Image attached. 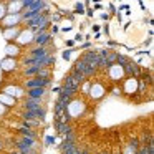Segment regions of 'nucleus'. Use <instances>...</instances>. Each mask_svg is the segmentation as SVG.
<instances>
[{
	"label": "nucleus",
	"mask_w": 154,
	"mask_h": 154,
	"mask_svg": "<svg viewBox=\"0 0 154 154\" xmlns=\"http://www.w3.org/2000/svg\"><path fill=\"white\" fill-rule=\"evenodd\" d=\"M71 70L76 71V73H80V75H83L86 80H88V78H91L94 73H96V70H94V68L88 66V65L83 63L81 60H76V61H75V65H73V68H71Z\"/></svg>",
	"instance_id": "1"
},
{
	"label": "nucleus",
	"mask_w": 154,
	"mask_h": 154,
	"mask_svg": "<svg viewBox=\"0 0 154 154\" xmlns=\"http://www.w3.org/2000/svg\"><path fill=\"white\" fill-rule=\"evenodd\" d=\"M23 109L25 111H33V113H42V111H47V108L43 106V101L42 100L27 98V100L23 101Z\"/></svg>",
	"instance_id": "2"
},
{
	"label": "nucleus",
	"mask_w": 154,
	"mask_h": 154,
	"mask_svg": "<svg viewBox=\"0 0 154 154\" xmlns=\"http://www.w3.org/2000/svg\"><path fill=\"white\" fill-rule=\"evenodd\" d=\"M80 60L83 61V63H86L88 66H91V68H94V70H98V60H100V57H98V51H94V50L85 51V53L81 55Z\"/></svg>",
	"instance_id": "3"
},
{
	"label": "nucleus",
	"mask_w": 154,
	"mask_h": 154,
	"mask_svg": "<svg viewBox=\"0 0 154 154\" xmlns=\"http://www.w3.org/2000/svg\"><path fill=\"white\" fill-rule=\"evenodd\" d=\"M50 83H51L50 80H42V78H38V76H33V78L25 81V88H27V90H35V88H45V90H47V88L50 86Z\"/></svg>",
	"instance_id": "4"
},
{
	"label": "nucleus",
	"mask_w": 154,
	"mask_h": 154,
	"mask_svg": "<svg viewBox=\"0 0 154 154\" xmlns=\"http://www.w3.org/2000/svg\"><path fill=\"white\" fill-rule=\"evenodd\" d=\"M0 22H2V25H4V30L5 28H14L22 22V15L20 14H7Z\"/></svg>",
	"instance_id": "5"
},
{
	"label": "nucleus",
	"mask_w": 154,
	"mask_h": 154,
	"mask_svg": "<svg viewBox=\"0 0 154 154\" xmlns=\"http://www.w3.org/2000/svg\"><path fill=\"white\" fill-rule=\"evenodd\" d=\"M33 37H35V33L32 30H20V33H18V37L15 38V45H28V43H32L33 42Z\"/></svg>",
	"instance_id": "6"
},
{
	"label": "nucleus",
	"mask_w": 154,
	"mask_h": 154,
	"mask_svg": "<svg viewBox=\"0 0 154 154\" xmlns=\"http://www.w3.org/2000/svg\"><path fill=\"white\" fill-rule=\"evenodd\" d=\"M50 40H51V33L48 30L38 32V33H35V37H33V43L37 45V47H47V45L50 43Z\"/></svg>",
	"instance_id": "7"
},
{
	"label": "nucleus",
	"mask_w": 154,
	"mask_h": 154,
	"mask_svg": "<svg viewBox=\"0 0 154 154\" xmlns=\"http://www.w3.org/2000/svg\"><path fill=\"white\" fill-rule=\"evenodd\" d=\"M90 96L93 98V100H100V98L104 96V93H106V90H104V86L101 83H98V81H91V86H90Z\"/></svg>",
	"instance_id": "8"
},
{
	"label": "nucleus",
	"mask_w": 154,
	"mask_h": 154,
	"mask_svg": "<svg viewBox=\"0 0 154 154\" xmlns=\"http://www.w3.org/2000/svg\"><path fill=\"white\" fill-rule=\"evenodd\" d=\"M48 55H50V51H48L47 47H35L33 50L30 51V60H35V61H42L43 58H47Z\"/></svg>",
	"instance_id": "9"
},
{
	"label": "nucleus",
	"mask_w": 154,
	"mask_h": 154,
	"mask_svg": "<svg viewBox=\"0 0 154 154\" xmlns=\"http://www.w3.org/2000/svg\"><path fill=\"white\" fill-rule=\"evenodd\" d=\"M123 71H124L126 75H129V78H137L143 70H141V66H139L137 63H133V61L129 60V61H128V63L123 66Z\"/></svg>",
	"instance_id": "10"
},
{
	"label": "nucleus",
	"mask_w": 154,
	"mask_h": 154,
	"mask_svg": "<svg viewBox=\"0 0 154 154\" xmlns=\"http://www.w3.org/2000/svg\"><path fill=\"white\" fill-rule=\"evenodd\" d=\"M4 94H8L10 98H14L17 101V98H22L25 94V91H23V88L17 86V85H8V86L4 88Z\"/></svg>",
	"instance_id": "11"
},
{
	"label": "nucleus",
	"mask_w": 154,
	"mask_h": 154,
	"mask_svg": "<svg viewBox=\"0 0 154 154\" xmlns=\"http://www.w3.org/2000/svg\"><path fill=\"white\" fill-rule=\"evenodd\" d=\"M27 98H32V100H42L43 101V98L48 94V91L45 90V88H35V90H27Z\"/></svg>",
	"instance_id": "12"
},
{
	"label": "nucleus",
	"mask_w": 154,
	"mask_h": 154,
	"mask_svg": "<svg viewBox=\"0 0 154 154\" xmlns=\"http://www.w3.org/2000/svg\"><path fill=\"white\" fill-rule=\"evenodd\" d=\"M58 147H60L61 154H76L78 151H80V147H78L76 143H65V141Z\"/></svg>",
	"instance_id": "13"
},
{
	"label": "nucleus",
	"mask_w": 154,
	"mask_h": 154,
	"mask_svg": "<svg viewBox=\"0 0 154 154\" xmlns=\"http://www.w3.org/2000/svg\"><path fill=\"white\" fill-rule=\"evenodd\" d=\"M63 86H66V88H70V90H73V91H80V88H81V83L76 80V78H73L71 75H66L65 76V81H63Z\"/></svg>",
	"instance_id": "14"
},
{
	"label": "nucleus",
	"mask_w": 154,
	"mask_h": 154,
	"mask_svg": "<svg viewBox=\"0 0 154 154\" xmlns=\"http://www.w3.org/2000/svg\"><path fill=\"white\" fill-rule=\"evenodd\" d=\"M108 73H109V78H111V80L116 83V81H119V78L124 75V71H123V68H121V66H118V65L114 63V65H111V66L108 68Z\"/></svg>",
	"instance_id": "15"
},
{
	"label": "nucleus",
	"mask_w": 154,
	"mask_h": 154,
	"mask_svg": "<svg viewBox=\"0 0 154 154\" xmlns=\"http://www.w3.org/2000/svg\"><path fill=\"white\" fill-rule=\"evenodd\" d=\"M0 68L4 71H15L17 70V60L14 58H4L0 61Z\"/></svg>",
	"instance_id": "16"
},
{
	"label": "nucleus",
	"mask_w": 154,
	"mask_h": 154,
	"mask_svg": "<svg viewBox=\"0 0 154 154\" xmlns=\"http://www.w3.org/2000/svg\"><path fill=\"white\" fill-rule=\"evenodd\" d=\"M124 86H126L124 93H128V94L137 93V80H136V78H126V81H124Z\"/></svg>",
	"instance_id": "17"
},
{
	"label": "nucleus",
	"mask_w": 154,
	"mask_h": 154,
	"mask_svg": "<svg viewBox=\"0 0 154 154\" xmlns=\"http://www.w3.org/2000/svg\"><path fill=\"white\" fill-rule=\"evenodd\" d=\"M20 30H22V28H18V27H14V28H5V30H4V37H5V40H7L8 43H12V40L15 42V38L18 37Z\"/></svg>",
	"instance_id": "18"
},
{
	"label": "nucleus",
	"mask_w": 154,
	"mask_h": 154,
	"mask_svg": "<svg viewBox=\"0 0 154 154\" xmlns=\"http://www.w3.org/2000/svg\"><path fill=\"white\" fill-rule=\"evenodd\" d=\"M55 129H57V133L60 134L61 137L70 134V133H73V129H71V126L68 123H55Z\"/></svg>",
	"instance_id": "19"
},
{
	"label": "nucleus",
	"mask_w": 154,
	"mask_h": 154,
	"mask_svg": "<svg viewBox=\"0 0 154 154\" xmlns=\"http://www.w3.org/2000/svg\"><path fill=\"white\" fill-rule=\"evenodd\" d=\"M5 53H7V58H17L18 55H20V47L15 43H8L7 48H5Z\"/></svg>",
	"instance_id": "20"
},
{
	"label": "nucleus",
	"mask_w": 154,
	"mask_h": 154,
	"mask_svg": "<svg viewBox=\"0 0 154 154\" xmlns=\"http://www.w3.org/2000/svg\"><path fill=\"white\" fill-rule=\"evenodd\" d=\"M18 133H20L22 137H28V139H35V141H37V131H35V129H30V128L20 126Z\"/></svg>",
	"instance_id": "21"
},
{
	"label": "nucleus",
	"mask_w": 154,
	"mask_h": 154,
	"mask_svg": "<svg viewBox=\"0 0 154 154\" xmlns=\"http://www.w3.org/2000/svg\"><path fill=\"white\" fill-rule=\"evenodd\" d=\"M23 10V2H14L7 5V14H22Z\"/></svg>",
	"instance_id": "22"
},
{
	"label": "nucleus",
	"mask_w": 154,
	"mask_h": 154,
	"mask_svg": "<svg viewBox=\"0 0 154 154\" xmlns=\"http://www.w3.org/2000/svg\"><path fill=\"white\" fill-rule=\"evenodd\" d=\"M139 147H141V146H139V141H137V139H133L129 144H128V147H126V151H124V154H136Z\"/></svg>",
	"instance_id": "23"
},
{
	"label": "nucleus",
	"mask_w": 154,
	"mask_h": 154,
	"mask_svg": "<svg viewBox=\"0 0 154 154\" xmlns=\"http://www.w3.org/2000/svg\"><path fill=\"white\" fill-rule=\"evenodd\" d=\"M0 103H2V104H4V103H7L8 106H15V103H17V101H15L14 98H10L8 94L0 93Z\"/></svg>",
	"instance_id": "24"
},
{
	"label": "nucleus",
	"mask_w": 154,
	"mask_h": 154,
	"mask_svg": "<svg viewBox=\"0 0 154 154\" xmlns=\"http://www.w3.org/2000/svg\"><path fill=\"white\" fill-rule=\"evenodd\" d=\"M128 61H129V58H128L126 55H123V53H118V57H116V65H118V66H121V68H123L124 65L128 63Z\"/></svg>",
	"instance_id": "25"
},
{
	"label": "nucleus",
	"mask_w": 154,
	"mask_h": 154,
	"mask_svg": "<svg viewBox=\"0 0 154 154\" xmlns=\"http://www.w3.org/2000/svg\"><path fill=\"white\" fill-rule=\"evenodd\" d=\"M63 141H65V143H76V134H75V133L66 134V136H63Z\"/></svg>",
	"instance_id": "26"
},
{
	"label": "nucleus",
	"mask_w": 154,
	"mask_h": 154,
	"mask_svg": "<svg viewBox=\"0 0 154 154\" xmlns=\"http://www.w3.org/2000/svg\"><path fill=\"white\" fill-rule=\"evenodd\" d=\"M7 15V5L5 4H0V20Z\"/></svg>",
	"instance_id": "27"
},
{
	"label": "nucleus",
	"mask_w": 154,
	"mask_h": 154,
	"mask_svg": "<svg viewBox=\"0 0 154 154\" xmlns=\"http://www.w3.org/2000/svg\"><path fill=\"white\" fill-rule=\"evenodd\" d=\"M57 143V139H55V136H48L47 141H45V146H51V144Z\"/></svg>",
	"instance_id": "28"
},
{
	"label": "nucleus",
	"mask_w": 154,
	"mask_h": 154,
	"mask_svg": "<svg viewBox=\"0 0 154 154\" xmlns=\"http://www.w3.org/2000/svg\"><path fill=\"white\" fill-rule=\"evenodd\" d=\"M71 53H73V51H71V50H65V51H63V58H65V60H68Z\"/></svg>",
	"instance_id": "29"
},
{
	"label": "nucleus",
	"mask_w": 154,
	"mask_h": 154,
	"mask_svg": "<svg viewBox=\"0 0 154 154\" xmlns=\"http://www.w3.org/2000/svg\"><path fill=\"white\" fill-rule=\"evenodd\" d=\"M113 94H114V96H119V94H121V88L114 86V88H113Z\"/></svg>",
	"instance_id": "30"
},
{
	"label": "nucleus",
	"mask_w": 154,
	"mask_h": 154,
	"mask_svg": "<svg viewBox=\"0 0 154 154\" xmlns=\"http://www.w3.org/2000/svg\"><path fill=\"white\" fill-rule=\"evenodd\" d=\"M5 113H7V106L0 103V114H5Z\"/></svg>",
	"instance_id": "31"
},
{
	"label": "nucleus",
	"mask_w": 154,
	"mask_h": 154,
	"mask_svg": "<svg viewBox=\"0 0 154 154\" xmlns=\"http://www.w3.org/2000/svg\"><path fill=\"white\" fill-rule=\"evenodd\" d=\"M76 12H80V14H83V5H81V4H76Z\"/></svg>",
	"instance_id": "32"
},
{
	"label": "nucleus",
	"mask_w": 154,
	"mask_h": 154,
	"mask_svg": "<svg viewBox=\"0 0 154 154\" xmlns=\"http://www.w3.org/2000/svg\"><path fill=\"white\" fill-rule=\"evenodd\" d=\"M57 32H58V25H53V27H51V32H50V33H57Z\"/></svg>",
	"instance_id": "33"
},
{
	"label": "nucleus",
	"mask_w": 154,
	"mask_h": 154,
	"mask_svg": "<svg viewBox=\"0 0 154 154\" xmlns=\"http://www.w3.org/2000/svg\"><path fill=\"white\" fill-rule=\"evenodd\" d=\"M73 42H83V35H76V38Z\"/></svg>",
	"instance_id": "34"
},
{
	"label": "nucleus",
	"mask_w": 154,
	"mask_h": 154,
	"mask_svg": "<svg viewBox=\"0 0 154 154\" xmlns=\"http://www.w3.org/2000/svg\"><path fill=\"white\" fill-rule=\"evenodd\" d=\"M76 154H88V151H86V149H80Z\"/></svg>",
	"instance_id": "35"
},
{
	"label": "nucleus",
	"mask_w": 154,
	"mask_h": 154,
	"mask_svg": "<svg viewBox=\"0 0 154 154\" xmlns=\"http://www.w3.org/2000/svg\"><path fill=\"white\" fill-rule=\"evenodd\" d=\"M66 45H68V47H73V45H75V42H73V40H70V42H66Z\"/></svg>",
	"instance_id": "36"
}]
</instances>
